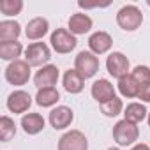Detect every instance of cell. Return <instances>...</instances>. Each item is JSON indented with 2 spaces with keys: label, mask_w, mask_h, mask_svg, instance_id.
<instances>
[{
  "label": "cell",
  "mask_w": 150,
  "mask_h": 150,
  "mask_svg": "<svg viewBox=\"0 0 150 150\" xmlns=\"http://www.w3.org/2000/svg\"><path fill=\"white\" fill-rule=\"evenodd\" d=\"M74 69L81 74L83 80H88L99 71V58L92 51H80L74 60Z\"/></svg>",
  "instance_id": "cell-5"
},
{
  "label": "cell",
  "mask_w": 150,
  "mask_h": 150,
  "mask_svg": "<svg viewBox=\"0 0 150 150\" xmlns=\"http://www.w3.org/2000/svg\"><path fill=\"white\" fill-rule=\"evenodd\" d=\"M146 118H148V127H150V111H148V117Z\"/></svg>",
  "instance_id": "cell-30"
},
{
  "label": "cell",
  "mask_w": 150,
  "mask_h": 150,
  "mask_svg": "<svg viewBox=\"0 0 150 150\" xmlns=\"http://www.w3.org/2000/svg\"><path fill=\"white\" fill-rule=\"evenodd\" d=\"M69 32L74 34V35H81V34H87L90 32L92 28V18L88 14H83V13H76L69 18Z\"/></svg>",
  "instance_id": "cell-15"
},
{
  "label": "cell",
  "mask_w": 150,
  "mask_h": 150,
  "mask_svg": "<svg viewBox=\"0 0 150 150\" xmlns=\"http://www.w3.org/2000/svg\"><path fill=\"white\" fill-rule=\"evenodd\" d=\"M146 4H148V6H150V0H148V2H146Z\"/></svg>",
  "instance_id": "cell-31"
},
{
  "label": "cell",
  "mask_w": 150,
  "mask_h": 150,
  "mask_svg": "<svg viewBox=\"0 0 150 150\" xmlns=\"http://www.w3.org/2000/svg\"><path fill=\"white\" fill-rule=\"evenodd\" d=\"M113 46V39L108 32H94L88 37V48L94 55H104L106 51H110V48Z\"/></svg>",
  "instance_id": "cell-11"
},
{
  "label": "cell",
  "mask_w": 150,
  "mask_h": 150,
  "mask_svg": "<svg viewBox=\"0 0 150 150\" xmlns=\"http://www.w3.org/2000/svg\"><path fill=\"white\" fill-rule=\"evenodd\" d=\"M118 90H120V94H122L124 97L131 99V97H138L141 87L138 85V81L134 80V76L129 72V74H125L124 78L118 80Z\"/></svg>",
  "instance_id": "cell-19"
},
{
  "label": "cell",
  "mask_w": 150,
  "mask_h": 150,
  "mask_svg": "<svg viewBox=\"0 0 150 150\" xmlns=\"http://www.w3.org/2000/svg\"><path fill=\"white\" fill-rule=\"evenodd\" d=\"M117 23L122 30L125 32H132L136 28L141 27L143 23V14L136 6H124L118 13H117Z\"/></svg>",
  "instance_id": "cell-2"
},
{
  "label": "cell",
  "mask_w": 150,
  "mask_h": 150,
  "mask_svg": "<svg viewBox=\"0 0 150 150\" xmlns=\"http://www.w3.org/2000/svg\"><path fill=\"white\" fill-rule=\"evenodd\" d=\"M51 58L50 48L44 42H32L25 50V62L30 67H44Z\"/></svg>",
  "instance_id": "cell-3"
},
{
  "label": "cell",
  "mask_w": 150,
  "mask_h": 150,
  "mask_svg": "<svg viewBox=\"0 0 150 150\" xmlns=\"http://www.w3.org/2000/svg\"><path fill=\"white\" fill-rule=\"evenodd\" d=\"M53 50L57 53H71L74 48H76L78 41H76V35L71 34L67 28H57L53 34H51V39H50Z\"/></svg>",
  "instance_id": "cell-6"
},
{
  "label": "cell",
  "mask_w": 150,
  "mask_h": 150,
  "mask_svg": "<svg viewBox=\"0 0 150 150\" xmlns=\"http://www.w3.org/2000/svg\"><path fill=\"white\" fill-rule=\"evenodd\" d=\"M48 28H50L48 20L37 16V18H34V20L28 21V25H27V28H25V35H27V39H30V41H39V39H42V37L48 34Z\"/></svg>",
  "instance_id": "cell-14"
},
{
  "label": "cell",
  "mask_w": 150,
  "mask_h": 150,
  "mask_svg": "<svg viewBox=\"0 0 150 150\" xmlns=\"http://www.w3.org/2000/svg\"><path fill=\"white\" fill-rule=\"evenodd\" d=\"M74 120V113L71 108L67 106H57L50 111V124L53 129L60 131V129H65L71 125V122Z\"/></svg>",
  "instance_id": "cell-10"
},
{
  "label": "cell",
  "mask_w": 150,
  "mask_h": 150,
  "mask_svg": "<svg viewBox=\"0 0 150 150\" xmlns=\"http://www.w3.org/2000/svg\"><path fill=\"white\" fill-rule=\"evenodd\" d=\"M57 81H58V69H57V65H51V64L41 67L34 76V83L37 88L53 87V85H57Z\"/></svg>",
  "instance_id": "cell-9"
},
{
  "label": "cell",
  "mask_w": 150,
  "mask_h": 150,
  "mask_svg": "<svg viewBox=\"0 0 150 150\" xmlns=\"http://www.w3.org/2000/svg\"><path fill=\"white\" fill-rule=\"evenodd\" d=\"M60 99V94L55 87H48V88H39L37 96H35V103L42 108H50L53 104H57Z\"/></svg>",
  "instance_id": "cell-20"
},
{
  "label": "cell",
  "mask_w": 150,
  "mask_h": 150,
  "mask_svg": "<svg viewBox=\"0 0 150 150\" xmlns=\"http://www.w3.org/2000/svg\"><path fill=\"white\" fill-rule=\"evenodd\" d=\"M32 104V97L28 92L25 90H14L9 97H7V108L9 111H13L14 115L16 113H25Z\"/></svg>",
  "instance_id": "cell-12"
},
{
  "label": "cell",
  "mask_w": 150,
  "mask_h": 150,
  "mask_svg": "<svg viewBox=\"0 0 150 150\" xmlns=\"http://www.w3.org/2000/svg\"><path fill=\"white\" fill-rule=\"evenodd\" d=\"M131 150H150V146H148V145H145V143H138V145H134Z\"/></svg>",
  "instance_id": "cell-28"
},
{
  "label": "cell",
  "mask_w": 150,
  "mask_h": 150,
  "mask_svg": "<svg viewBox=\"0 0 150 150\" xmlns=\"http://www.w3.org/2000/svg\"><path fill=\"white\" fill-rule=\"evenodd\" d=\"M113 138L117 141L118 146H127V145H132L134 141H138L139 138V129L136 124L132 122H127L125 118L124 120H118L113 127Z\"/></svg>",
  "instance_id": "cell-1"
},
{
  "label": "cell",
  "mask_w": 150,
  "mask_h": 150,
  "mask_svg": "<svg viewBox=\"0 0 150 150\" xmlns=\"http://www.w3.org/2000/svg\"><path fill=\"white\" fill-rule=\"evenodd\" d=\"M21 127L27 134H39L44 129V118L39 113H27L21 118Z\"/></svg>",
  "instance_id": "cell-17"
},
{
  "label": "cell",
  "mask_w": 150,
  "mask_h": 150,
  "mask_svg": "<svg viewBox=\"0 0 150 150\" xmlns=\"http://www.w3.org/2000/svg\"><path fill=\"white\" fill-rule=\"evenodd\" d=\"M6 80L14 87H21V85L28 83V80H30V65L25 60L11 62L7 65V69H6Z\"/></svg>",
  "instance_id": "cell-4"
},
{
  "label": "cell",
  "mask_w": 150,
  "mask_h": 150,
  "mask_svg": "<svg viewBox=\"0 0 150 150\" xmlns=\"http://www.w3.org/2000/svg\"><path fill=\"white\" fill-rule=\"evenodd\" d=\"M21 51H23V46L18 41H4V42H0V57H2L4 60L14 62V60H18Z\"/></svg>",
  "instance_id": "cell-22"
},
{
  "label": "cell",
  "mask_w": 150,
  "mask_h": 150,
  "mask_svg": "<svg viewBox=\"0 0 150 150\" xmlns=\"http://www.w3.org/2000/svg\"><path fill=\"white\" fill-rule=\"evenodd\" d=\"M138 99H141V101H145V103H150V85L141 87V90H139V94H138Z\"/></svg>",
  "instance_id": "cell-27"
},
{
  "label": "cell",
  "mask_w": 150,
  "mask_h": 150,
  "mask_svg": "<svg viewBox=\"0 0 150 150\" xmlns=\"http://www.w3.org/2000/svg\"><path fill=\"white\" fill-rule=\"evenodd\" d=\"M92 97H94L99 104H104V103L111 101V99L117 97V96H115L113 85H111L108 80H97V81H94V85H92Z\"/></svg>",
  "instance_id": "cell-13"
},
{
  "label": "cell",
  "mask_w": 150,
  "mask_h": 150,
  "mask_svg": "<svg viewBox=\"0 0 150 150\" xmlns=\"http://www.w3.org/2000/svg\"><path fill=\"white\" fill-rule=\"evenodd\" d=\"M106 69L113 78L120 80L125 74H129V60L124 53L120 51H113L108 58H106Z\"/></svg>",
  "instance_id": "cell-8"
},
{
  "label": "cell",
  "mask_w": 150,
  "mask_h": 150,
  "mask_svg": "<svg viewBox=\"0 0 150 150\" xmlns=\"http://www.w3.org/2000/svg\"><path fill=\"white\" fill-rule=\"evenodd\" d=\"M21 34V27L14 20H6L0 21V42L4 41H18Z\"/></svg>",
  "instance_id": "cell-18"
},
{
  "label": "cell",
  "mask_w": 150,
  "mask_h": 150,
  "mask_svg": "<svg viewBox=\"0 0 150 150\" xmlns=\"http://www.w3.org/2000/svg\"><path fill=\"white\" fill-rule=\"evenodd\" d=\"M64 88L69 92V94H80L85 87V80L81 78V74L76 71V69H69L65 71L64 74Z\"/></svg>",
  "instance_id": "cell-16"
},
{
  "label": "cell",
  "mask_w": 150,
  "mask_h": 150,
  "mask_svg": "<svg viewBox=\"0 0 150 150\" xmlns=\"http://www.w3.org/2000/svg\"><path fill=\"white\" fill-rule=\"evenodd\" d=\"M122 110H124V103H122V99H118V97H113L111 101L101 104V111H103L106 117H117V115L122 113Z\"/></svg>",
  "instance_id": "cell-25"
},
{
  "label": "cell",
  "mask_w": 150,
  "mask_h": 150,
  "mask_svg": "<svg viewBox=\"0 0 150 150\" xmlns=\"http://www.w3.org/2000/svg\"><path fill=\"white\" fill-rule=\"evenodd\" d=\"M131 74L134 76V80L138 81L139 87L150 85V67H146V65H136Z\"/></svg>",
  "instance_id": "cell-26"
},
{
  "label": "cell",
  "mask_w": 150,
  "mask_h": 150,
  "mask_svg": "<svg viewBox=\"0 0 150 150\" xmlns=\"http://www.w3.org/2000/svg\"><path fill=\"white\" fill-rule=\"evenodd\" d=\"M148 111H146V108L141 104V103H131V104H127V108H125V111H124V118L127 120V122H132V124H139L141 120H145L148 115H146Z\"/></svg>",
  "instance_id": "cell-21"
},
{
  "label": "cell",
  "mask_w": 150,
  "mask_h": 150,
  "mask_svg": "<svg viewBox=\"0 0 150 150\" xmlns=\"http://www.w3.org/2000/svg\"><path fill=\"white\" fill-rule=\"evenodd\" d=\"M16 134V125H14V120L9 118L7 115H4L0 118V141H9L13 139Z\"/></svg>",
  "instance_id": "cell-23"
},
{
  "label": "cell",
  "mask_w": 150,
  "mask_h": 150,
  "mask_svg": "<svg viewBox=\"0 0 150 150\" xmlns=\"http://www.w3.org/2000/svg\"><path fill=\"white\" fill-rule=\"evenodd\" d=\"M21 9H23L21 0H2L0 2V13L6 16H16L21 13Z\"/></svg>",
  "instance_id": "cell-24"
},
{
  "label": "cell",
  "mask_w": 150,
  "mask_h": 150,
  "mask_svg": "<svg viewBox=\"0 0 150 150\" xmlns=\"http://www.w3.org/2000/svg\"><path fill=\"white\" fill-rule=\"evenodd\" d=\"M58 150H88V139L81 131H69L58 139Z\"/></svg>",
  "instance_id": "cell-7"
},
{
  "label": "cell",
  "mask_w": 150,
  "mask_h": 150,
  "mask_svg": "<svg viewBox=\"0 0 150 150\" xmlns=\"http://www.w3.org/2000/svg\"><path fill=\"white\" fill-rule=\"evenodd\" d=\"M108 150H120V148H117V146H111V148H108Z\"/></svg>",
  "instance_id": "cell-29"
}]
</instances>
